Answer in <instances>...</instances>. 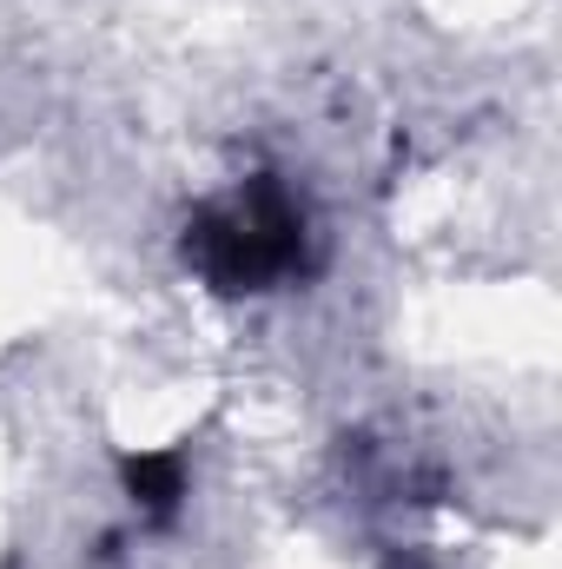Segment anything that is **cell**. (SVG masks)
Wrapping results in <instances>:
<instances>
[{
  "label": "cell",
  "instance_id": "6da1fadb",
  "mask_svg": "<svg viewBox=\"0 0 562 569\" xmlns=\"http://www.w3.org/2000/svg\"><path fill=\"white\" fill-rule=\"evenodd\" d=\"M298 232H304V219H298V206L284 199L279 186H252V192L212 206L192 226L185 259L212 284L245 291V284H265L272 272H284L298 259Z\"/></svg>",
  "mask_w": 562,
  "mask_h": 569
}]
</instances>
